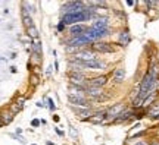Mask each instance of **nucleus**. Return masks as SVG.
Masks as SVG:
<instances>
[{
	"mask_svg": "<svg viewBox=\"0 0 159 145\" xmlns=\"http://www.w3.org/2000/svg\"><path fill=\"white\" fill-rule=\"evenodd\" d=\"M105 91H103L102 88H94V87H87V89H85V97L89 98V100H91L93 103L100 97V95L103 94Z\"/></svg>",
	"mask_w": 159,
	"mask_h": 145,
	"instance_id": "ddd939ff",
	"label": "nucleus"
},
{
	"mask_svg": "<svg viewBox=\"0 0 159 145\" xmlns=\"http://www.w3.org/2000/svg\"><path fill=\"white\" fill-rule=\"evenodd\" d=\"M41 62H43V56L31 51V59H30V63H33V66H40V65H41Z\"/></svg>",
	"mask_w": 159,
	"mask_h": 145,
	"instance_id": "f3484780",
	"label": "nucleus"
},
{
	"mask_svg": "<svg viewBox=\"0 0 159 145\" xmlns=\"http://www.w3.org/2000/svg\"><path fill=\"white\" fill-rule=\"evenodd\" d=\"M27 31V35H28L31 40H37L39 38V29L35 28V25L34 27H31V28H28V29H25Z\"/></svg>",
	"mask_w": 159,
	"mask_h": 145,
	"instance_id": "a211bd4d",
	"label": "nucleus"
},
{
	"mask_svg": "<svg viewBox=\"0 0 159 145\" xmlns=\"http://www.w3.org/2000/svg\"><path fill=\"white\" fill-rule=\"evenodd\" d=\"M158 129H159V125H158Z\"/></svg>",
	"mask_w": 159,
	"mask_h": 145,
	"instance_id": "ea45409f",
	"label": "nucleus"
},
{
	"mask_svg": "<svg viewBox=\"0 0 159 145\" xmlns=\"http://www.w3.org/2000/svg\"><path fill=\"white\" fill-rule=\"evenodd\" d=\"M150 120H159V113L158 114H155V116H152V117H149Z\"/></svg>",
	"mask_w": 159,
	"mask_h": 145,
	"instance_id": "473e14b6",
	"label": "nucleus"
},
{
	"mask_svg": "<svg viewBox=\"0 0 159 145\" xmlns=\"http://www.w3.org/2000/svg\"><path fill=\"white\" fill-rule=\"evenodd\" d=\"M115 43H109V41H97V43H93L91 44V50L96 51L97 54H112L116 51V47H115Z\"/></svg>",
	"mask_w": 159,
	"mask_h": 145,
	"instance_id": "f03ea898",
	"label": "nucleus"
},
{
	"mask_svg": "<svg viewBox=\"0 0 159 145\" xmlns=\"http://www.w3.org/2000/svg\"><path fill=\"white\" fill-rule=\"evenodd\" d=\"M22 23L25 29L31 28V27H34V21H33V16H22Z\"/></svg>",
	"mask_w": 159,
	"mask_h": 145,
	"instance_id": "6ab92c4d",
	"label": "nucleus"
},
{
	"mask_svg": "<svg viewBox=\"0 0 159 145\" xmlns=\"http://www.w3.org/2000/svg\"><path fill=\"white\" fill-rule=\"evenodd\" d=\"M72 59H75V60H80L83 62V63H85V62H91V60H97V59H100L99 57V54H97L96 51H93L91 49H84V50L78 51L75 56H71Z\"/></svg>",
	"mask_w": 159,
	"mask_h": 145,
	"instance_id": "7ed1b4c3",
	"label": "nucleus"
},
{
	"mask_svg": "<svg viewBox=\"0 0 159 145\" xmlns=\"http://www.w3.org/2000/svg\"><path fill=\"white\" fill-rule=\"evenodd\" d=\"M127 5H128V6H136V2H131V0H128V2H127Z\"/></svg>",
	"mask_w": 159,
	"mask_h": 145,
	"instance_id": "f704fd0d",
	"label": "nucleus"
},
{
	"mask_svg": "<svg viewBox=\"0 0 159 145\" xmlns=\"http://www.w3.org/2000/svg\"><path fill=\"white\" fill-rule=\"evenodd\" d=\"M91 28L93 29H108V28H111V21H109L108 16L96 18L94 22L91 23Z\"/></svg>",
	"mask_w": 159,
	"mask_h": 145,
	"instance_id": "f8f14e48",
	"label": "nucleus"
},
{
	"mask_svg": "<svg viewBox=\"0 0 159 145\" xmlns=\"http://www.w3.org/2000/svg\"><path fill=\"white\" fill-rule=\"evenodd\" d=\"M46 101H47V109H49L50 112H55V110H56V104H55V101L52 100V98H46Z\"/></svg>",
	"mask_w": 159,
	"mask_h": 145,
	"instance_id": "4be33fe9",
	"label": "nucleus"
},
{
	"mask_svg": "<svg viewBox=\"0 0 159 145\" xmlns=\"http://www.w3.org/2000/svg\"><path fill=\"white\" fill-rule=\"evenodd\" d=\"M52 120H53L55 123H59V120H61V117L57 116V114H53V116H52Z\"/></svg>",
	"mask_w": 159,
	"mask_h": 145,
	"instance_id": "cd10ccee",
	"label": "nucleus"
},
{
	"mask_svg": "<svg viewBox=\"0 0 159 145\" xmlns=\"http://www.w3.org/2000/svg\"><path fill=\"white\" fill-rule=\"evenodd\" d=\"M84 67H85V70H105L108 67V63L103 62L102 59H97V60L85 62Z\"/></svg>",
	"mask_w": 159,
	"mask_h": 145,
	"instance_id": "6e6552de",
	"label": "nucleus"
},
{
	"mask_svg": "<svg viewBox=\"0 0 159 145\" xmlns=\"http://www.w3.org/2000/svg\"><path fill=\"white\" fill-rule=\"evenodd\" d=\"M40 84H41V78L37 76V75H34V73H30V87L34 89V88H37Z\"/></svg>",
	"mask_w": 159,
	"mask_h": 145,
	"instance_id": "dca6fc26",
	"label": "nucleus"
},
{
	"mask_svg": "<svg viewBox=\"0 0 159 145\" xmlns=\"http://www.w3.org/2000/svg\"><path fill=\"white\" fill-rule=\"evenodd\" d=\"M89 122L93 123V125H105V122H106V109L94 110V113L89 119Z\"/></svg>",
	"mask_w": 159,
	"mask_h": 145,
	"instance_id": "0eeeda50",
	"label": "nucleus"
},
{
	"mask_svg": "<svg viewBox=\"0 0 159 145\" xmlns=\"http://www.w3.org/2000/svg\"><path fill=\"white\" fill-rule=\"evenodd\" d=\"M156 60H158V63H159V53H158V56H156Z\"/></svg>",
	"mask_w": 159,
	"mask_h": 145,
	"instance_id": "4c0bfd02",
	"label": "nucleus"
},
{
	"mask_svg": "<svg viewBox=\"0 0 159 145\" xmlns=\"http://www.w3.org/2000/svg\"><path fill=\"white\" fill-rule=\"evenodd\" d=\"M130 43H131L130 29L127 28V27H124V28H122L118 34H116V45H119V47L125 49V47L130 44Z\"/></svg>",
	"mask_w": 159,
	"mask_h": 145,
	"instance_id": "423d86ee",
	"label": "nucleus"
},
{
	"mask_svg": "<svg viewBox=\"0 0 159 145\" xmlns=\"http://www.w3.org/2000/svg\"><path fill=\"white\" fill-rule=\"evenodd\" d=\"M40 125H41L40 119H33V120H31V126H34V128H39Z\"/></svg>",
	"mask_w": 159,
	"mask_h": 145,
	"instance_id": "a878e982",
	"label": "nucleus"
},
{
	"mask_svg": "<svg viewBox=\"0 0 159 145\" xmlns=\"http://www.w3.org/2000/svg\"><path fill=\"white\" fill-rule=\"evenodd\" d=\"M125 75H127V73H125L124 67H121V66L115 67L114 70H112V75H111V76H112V84L114 85H121L125 81Z\"/></svg>",
	"mask_w": 159,
	"mask_h": 145,
	"instance_id": "9d476101",
	"label": "nucleus"
},
{
	"mask_svg": "<svg viewBox=\"0 0 159 145\" xmlns=\"http://www.w3.org/2000/svg\"><path fill=\"white\" fill-rule=\"evenodd\" d=\"M66 76H68L69 85H72V87H78L83 89H87V87H89V84H87L89 76L85 72H68Z\"/></svg>",
	"mask_w": 159,
	"mask_h": 145,
	"instance_id": "f257e3e1",
	"label": "nucleus"
},
{
	"mask_svg": "<svg viewBox=\"0 0 159 145\" xmlns=\"http://www.w3.org/2000/svg\"><path fill=\"white\" fill-rule=\"evenodd\" d=\"M53 70H59V63H57V60H55V63H53Z\"/></svg>",
	"mask_w": 159,
	"mask_h": 145,
	"instance_id": "c85d7f7f",
	"label": "nucleus"
},
{
	"mask_svg": "<svg viewBox=\"0 0 159 145\" xmlns=\"http://www.w3.org/2000/svg\"><path fill=\"white\" fill-rule=\"evenodd\" d=\"M31 145H37V144H31Z\"/></svg>",
	"mask_w": 159,
	"mask_h": 145,
	"instance_id": "58836bf2",
	"label": "nucleus"
},
{
	"mask_svg": "<svg viewBox=\"0 0 159 145\" xmlns=\"http://www.w3.org/2000/svg\"><path fill=\"white\" fill-rule=\"evenodd\" d=\"M0 114H2V125L3 126H7V125H11L12 122H13V119H15V114L7 109V110H3V112H0Z\"/></svg>",
	"mask_w": 159,
	"mask_h": 145,
	"instance_id": "4468645a",
	"label": "nucleus"
},
{
	"mask_svg": "<svg viewBox=\"0 0 159 145\" xmlns=\"http://www.w3.org/2000/svg\"><path fill=\"white\" fill-rule=\"evenodd\" d=\"M133 145H149V141L148 139H136V142H134Z\"/></svg>",
	"mask_w": 159,
	"mask_h": 145,
	"instance_id": "393cba45",
	"label": "nucleus"
},
{
	"mask_svg": "<svg viewBox=\"0 0 159 145\" xmlns=\"http://www.w3.org/2000/svg\"><path fill=\"white\" fill-rule=\"evenodd\" d=\"M9 110H11V112L13 113L15 116H16L18 113H21V110H22V107H19V106L16 104V103L13 101V103H11V104H9Z\"/></svg>",
	"mask_w": 159,
	"mask_h": 145,
	"instance_id": "aec40b11",
	"label": "nucleus"
},
{
	"mask_svg": "<svg viewBox=\"0 0 159 145\" xmlns=\"http://www.w3.org/2000/svg\"><path fill=\"white\" fill-rule=\"evenodd\" d=\"M52 70H53V67H47V70H46V76H50Z\"/></svg>",
	"mask_w": 159,
	"mask_h": 145,
	"instance_id": "2f4dec72",
	"label": "nucleus"
},
{
	"mask_svg": "<svg viewBox=\"0 0 159 145\" xmlns=\"http://www.w3.org/2000/svg\"><path fill=\"white\" fill-rule=\"evenodd\" d=\"M134 113H136V110L134 109H131L130 107H127L124 112L121 113L118 117H115L114 122L111 123V125H122V123H128L131 122V120H134Z\"/></svg>",
	"mask_w": 159,
	"mask_h": 145,
	"instance_id": "39448f33",
	"label": "nucleus"
},
{
	"mask_svg": "<svg viewBox=\"0 0 159 145\" xmlns=\"http://www.w3.org/2000/svg\"><path fill=\"white\" fill-rule=\"evenodd\" d=\"M31 70H33V72L31 73H34V75H37V76H40V78H41V66H33V69H31Z\"/></svg>",
	"mask_w": 159,
	"mask_h": 145,
	"instance_id": "b1692460",
	"label": "nucleus"
},
{
	"mask_svg": "<svg viewBox=\"0 0 159 145\" xmlns=\"http://www.w3.org/2000/svg\"><path fill=\"white\" fill-rule=\"evenodd\" d=\"M63 29H65V25H62V23L59 22V25H57V31H59V32H62Z\"/></svg>",
	"mask_w": 159,
	"mask_h": 145,
	"instance_id": "c756f323",
	"label": "nucleus"
},
{
	"mask_svg": "<svg viewBox=\"0 0 159 145\" xmlns=\"http://www.w3.org/2000/svg\"><path fill=\"white\" fill-rule=\"evenodd\" d=\"M11 70H12V73H15V72H16V67L12 66V67H11Z\"/></svg>",
	"mask_w": 159,
	"mask_h": 145,
	"instance_id": "c9c22d12",
	"label": "nucleus"
},
{
	"mask_svg": "<svg viewBox=\"0 0 159 145\" xmlns=\"http://www.w3.org/2000/svg\"><path fill=\"white\" fill-rule=\"evenodd\" d=\"M3 125H2V114H0V128H2Z\"/></svg>",
	"mask_w": 159,
	"mask_h": 145,
	"instance_id": "e433bc0d",
	"label": "nucleus"
},
{
	"mask_svg": "<svg viewBox=\"0 0 159 145\" xmlns=\"http://www.w3.org/2000/svg\"><path fill=\"white\" fill-rule=\"evenodd\" d=\"M109 79H111V75L108 73H102V75H97V76H91L89 78V87H94V88H102L106 87L109 84Z\"/></svg>",
	"mask_w": 159,
	"mask_h": 145,
	"instance_id": "20e7f679",
	"label": "nucleus"
},
{
	"mask_svg": "<svg viewBox=\"0 0 159 145\" xmlns=\"http://www.w3.org/2000/svg\"><path fill=\"white\" fill-rule=\"evenodd\" d=\"M15 134H16L18 136H19V135H22V129H21V128H18V129H16V132H15Z\"/></svg>",
	"mask_w": 159,
	"mask_h": 145,
	"instance_id": "72a5a7b5",
	"label": "nucleus"
},
{
	"mask_svg": "<svg viewBox=\"0 0 159 145\" xmlns=\"http://www.w3.org/2000/svg\"><path fill=\"white\" fill-rule=\"evenodd\" d=\"M69 134H71V136H72V138H74V139H77V138H78V130H77V129L74 128V126H71V125H69Z\"/></svg>",
	"mask_w": 159,
	"mask_h": 145,
	"instance_id": "5701e85b",
	"label": "nucleus"
},
{
	"mask_svg": "<svg viewBox=\"0 0 159 145\" xmlns=\"http://www.w3.org/2000/svg\"><path fill=\"white\" fill-rule=\"evenodd\" d=\"M149 145H159V139H153V141H149Z\"/></svg>",
	"mask_w": 159,
	"mask_h": 145,
	"instance_id": "7c9ffc66",
	"label": "nucleus"
},
{
	"mask_svg": "<svg viewBox=\"0 0 159 145\" xmlns=\"http://www.w3.org/2000/svg\"><path fill=\"white\" fill-rule=\"evenodd\" d=\"M31 51L43 56V50H41V41H40V38L33 40V44H31Z\"/></svg>",
	"mask_w": 159,
	"mask_h": 145,
	"instance_id": "2eb2a0df",
	"label": "nucleus"
},
{
	"mask_svg": "<svg viewBox=\"0 0 159 145\" xmlns=\"http://www.w3.org/2000/svg\"><path fill=\"white\" fill-rule=\"evenodd\" d=\"M87 25L84 23H77V25H72V27H69L68 28V38H77L80 35H83V34L87 31Z\"/></svg>",
	"mask_w": 159,
	"mask_h": 145,
	"instance_id": "1a4fd4ad",
	"label": "nucleus"
},
{
	"mask_svg": "<svg viewBox=\"0 0 159 145\" xmlns=\"http://www.w3.org/2000/svg\"><path fill=\"white\" fill-rule=\"evenodd\" d=\"M72 110H74L75 116H77V119L80 122H89L91 114L94 113L93 109H75V107H72Z\"/></svg>",
	"mask_w": 159,
	"mask_h": 145,
	"instance_id": "9b49d317",
	"label": "nucleus"
},
{
	"mask_svg": "<svg viewBox=\"0 0 159 145\" xmlns=\"http://www.w3.org/2000/svg\"><path fill=\"white\" fill-rule=\"evenodd\" d=\"M55 132H56V134L59 135L61 138H63V136H65V134H63V132H62V130H61V129H59V128H55Z\"/></svg>",
	"mask_w": 159,
	"mask_h": 145,
	"instance_id": "bb28decb",
	"label": "nucleus"
},
{
	"mask_svg": "<svg viewBox=\"0 0 159 145\" xmlns=\"http://www.w3.org/2000/svg\"><path fill=\"white\" fill-rule=\"evenodd\" d=\"M27 100H28V97L22 94V95H18V98H16V101H15V103H16L19 107H22V109H24V106H25Z\"/></svg>",
	"mask_w": 159,
	"mask_h": 145,
	"instance_id": "412c9836",
	"label": "nucleus"
}]
</instances>
